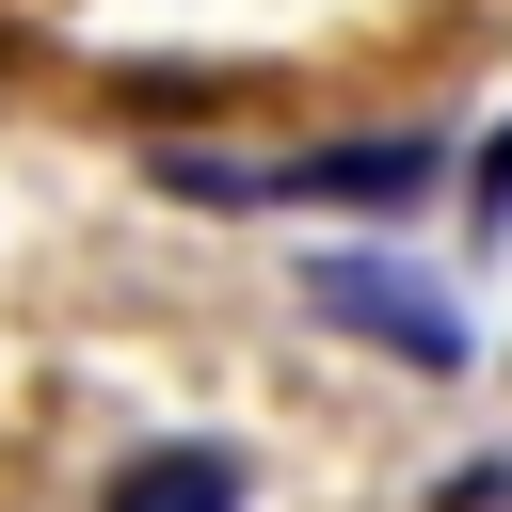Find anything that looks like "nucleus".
<instances>
[{
  "label": "nucleus",
  "mask_w": 512,
  "mask_h": 512,
  "mask_svg": "<svg viewBox=\"0 0 512 512\" xmlns=\"http://www.w3.org/2000/svg\"><path fill=\"white\" fill-rule=\"evenodd\" d=\"M480 208H496V224H512V128H496V144H480Z\"/></svg>",
  "instance_id": "obj_3"
},
{
  "label": "nucleus",
  "mask_w": 512,
  "mask_h": 512,
  "mask_svg": "<svg viewBox=\"0 0 512 512\" xmlns=\"http://www.w3.org/2000/svg\"><path fill=\"white\" fill-rule=\"evenodd\" d=\"M96 512H256V464L224 432H176V448H128Z\"/></svg>",
  "instance_id": "obj_1"
},
{
  "label": "nucleus",
  "mask_w": 512,
  "mask_h": 512,
  "mask_svg": "<svg viewBox=\"0 0 512 512\" xmlns=\"http://www.w3.org/2000/svg\"><path fill=\"white\" fill-rule=\"evenodd\" d=\"M320 304H336V320H368V336H400V352H432V368L464 352V336H448V304H416V288H368L352 256H320Z\"/></svg>",
  "instance_id": "obj_2"
}]
</instances>
